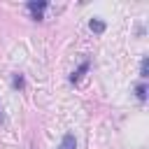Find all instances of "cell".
I'll return each mask as SVG.
<instances>
[{"label": "cell", "mask_w": 149, "mask_h": 149, "mask_svg": "<svg viewBox=\"0 0 149 149\" xmlns=\"http://www.w3.org/2000/svg\"><path fill=\"white\" fill-rule=\"evenodd\" d=\"M28 9L33 12V19L40 21V19H42V12L47 9V2H44V0H40V2H33V0H30V2H28Z\"/></svg>", "instance_id": "cell-1"}, {"label": "cell", "mask_w": 149, "mask_h": 149, "mask_svg": "<svg viewBox=\"0 0 149 149\" xmlns=\"http://www.w3.org/2000/svg\"><path fill=\"white\" fill-rule=\"evenodd\" d=\"M58 149H77V140H74V135H72V133H65L63 140H61V144H58Z\"/></svg>", "instance_id": "cell-2"}, {"label": "cell", "mask_w": 149, "mask_h": 149, "mask_svg": "<svg viewBox=\"0 0 149 149\" xmlns=\"http://www.w3.org/2000/svg\"><path fill=\"white\" fill-rule=\"evenodd\" d=\"M86 70H88V61H84V63H81V65H79V68H77V70H74V72L70 74V81H72V84H77V81L81 79V74H84Z\"/></svg>", "instance_id": "cell-3"}, {"label": "cell", "mask_w": 149, "mask_h": 149, "mask_svg": "<svg viewBox=\"0 0 149 149\" xmlns=\"http://www.w3.org/2000/svg\"><path fill=\"white\" fill-rule=\"evenodd\" d=\"M88 28H91L93 33H102V30H105V23H102V21H98V19H91Z\"/></svg>", "instance_id": "cell-4"}, {"label": "cell", "mask_w": 149, "mask_h": 149, "mask_svg": "<svg viewBox=\"0 0 149 149\" xmlns=\"http://www.w3.org/2000/svg\"><path fill=\"white\" fill-rule=\"evenodd\" d=\"M135 93H137L140 100H147V86H144V84H137V86H135Z\"/></svg>", "instance_id": "cell-5"}, {"label": "cell", "mask_w": 149, "mask_h": 149, "mask_svg": "<svg viewBox=\"0 0 149 149\" xmlns=\"http://www.w3.org/2000/svg\"><path fill=\"white\" fill-rule=\"evenodd\" d=\"M12 84H14V88H23V84H26V81H23V77H21V74H14Z\"/></svg>", "instance_id": "cell-6"}, {"label": "cell", "mask_w": 149, "mask_h": 149, "mask_svg": "<svg viewBox=\"0 0 149 149\" xmlns=\"http://www.w3.org/2000/svg\"><path fill=\"white\" fill-rule=\"evenodd\" d=\"M147 68H149V61H147V58H142V65H140V77H142V79L147 77Z\"/></svg>", "instance_id": "cell-7"}, {"label": "cell", "mask_w": 149, "mask_h": 149, "mask_svg": "<svg viewBox=\"0 0 149 149\" xmlns=\"http://www.w3.org/2000/svg\"><path fill=\"white\" fill-rule=\"evenodd\" d=\"M0 119H2V114H0Z\"/></svg>", "instance_id": "cell-8"}]
</instances>
